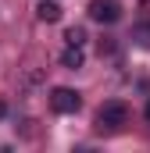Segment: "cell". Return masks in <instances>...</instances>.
Returning <instances> with one entry per match:
<instances>
[{
	"mask_svg": "<svg viewBox=\"0 0 150 153\" xmlns=\"http://www.w3.org/2000/svg\"><path fill=\"white\" fill-rule=\"evenodd\" d=\"M125 121H129V107H125L122 100H107V103L97 111V128H100V132H118Z\"/></svg>",
	"mask_w": 150,
	"mask_h": 153,
	"instance_id": "obj_1",
	"label": "cell"
},
{
	"mask_svg": "<svg viewBox=\"0 0 150 153\" xmlns=\"http://www.w3.org/2000/svg\"><path fill=\"white\" fill-rule=\"evenodd\" d=\"M50 107H54L57 114H75V111L82 107V96H79L75 89H68V85H57V89L50 93Z\"/></svg>",
	"mask_w": 150,
	"mask_h": 153,
	"instance_id": "obj_2",
	"label": "cell"
},
{
	"mask_svg": "<svg viewBox=\"0 0 150 153\" xmlns=\"http://www.w3.org/2000/svg\"><path fill=\"white\" fill-rule=\"evenodd\" d=\"M89 18L100 25H114L122 18V4L118 0H89Z\"/></svg>",
	"mask_w": 150,
	"mask_h": 153,
	"instance_id": "obj_3",
	"label": "cell"
},
{
	"mask_svg": "<svg viewBox=\"0 0 150 153\" xmlns=\"http://www.w3.org/2000/svg\"><path fill=\"white\" fill-rule=\"evenodd\" d=\"M36 14H39V22H61V4H54V0H39L36 4Z\"/></svg>",
	"mask_w": 150,
	"mask_h": 153,
	"instance_id": "obj_4",
	"label": "cell"
},
{
	"mask_svg": "<svg viewBox=\"0 0 150 153\" xmlns=\"http://www.w3.org/2000/svg\"><path fill=\"white\" fill-rule=\"evenodd\" d=\"M61 64H64L68 71H79V68L86 64V53H82V46H68V50L61 53Z\"/></svg>",
	"mask_w": 150,
	"mask_h": 153,
	"instance_id": "obj_5",
	"label": "cell"
},
{
	"mask_svg": "<svg viewBox=\"0 0 150 153\" xmlns=\"http://www.w3.org/2000/svg\"><path fill=\"white\" fill-rule=\"evenodd\" d=\"M132 43H136V46H143V50H150V22H143V25H136V29H132Z\"/></svg>",
	"mask_w": 150,
	"mask_h": 153,
	"instance_id": "obj_6",
	"label": "cell"
},
{
	"mask_svg": "<svg viewBox=\"0 0 150 153\" xmlns=\"http://www.w3.org/2000/svg\"><path fill=\"white\" fill-rule=\"evenodd\" d=\"M64 43H68V46H86V29H82V25H72V29L64 32Z\"/></svg>",
	"mask_w": 150,
	"mask_h": 153,
	"instance_id": "obj_7",
	"label": "cell"
},
{
	"mask_svg": "<svg viewBox=\"0 0 150 153\" xmlns=\"http://www.w3.org/2000/svg\"><path fill=\"white\" fill-rule=\"evenodd\" d=\"M143 114H147V121H150V100H147V111H143Z\"/></svg>",
	"mask_w": 150,
	"mask_h": 153,
	"instance_id": "obj_8",
	"label": "cell"
},
{
	"mask_svg": "<svg viewBox=\"0 0 150 153\" xmlns=\"http://www.w3.org/2000/svg\"><path fill=\"white\" fill-rule=\"evenodd\" d=\"M4 111H7V107H4V103H0V117H4Z\"/></svg>",
	"mask_w": 150,
	"mask_h": 153,
	"instance_id": "obj_9",
	"label": "cell"
}]
</instances>
